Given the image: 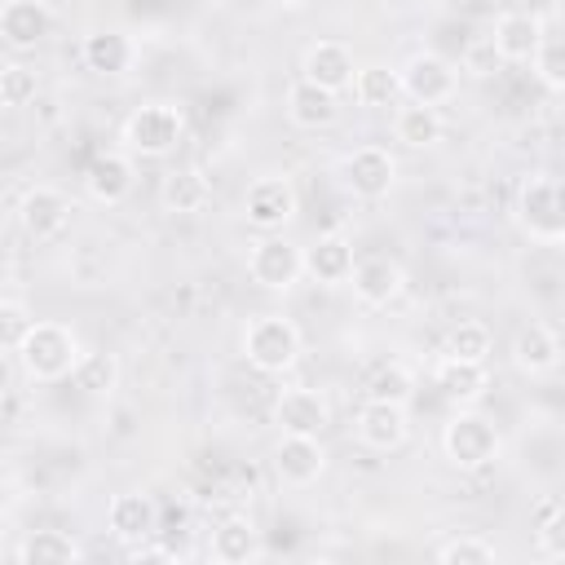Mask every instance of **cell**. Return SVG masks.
<instances>
[{"instance_id": "52a82bcc", "label": "cell", "mask_w": 565, "mask_h": 565, "mask_svg": "<svg viewBox=\"0 0 565 565\" xmlns=\"http://www.w3.org/2000/svg\"><path fill=\"white\" fill-rule=\"evenodd\" d=\"M300 212V194L291 185L287 172H274V177H260L247 185V199H243V216L252 230L260 234H282V225Z\"/></svg>"}, {"instance_id": "8fae6325", "label": "cell", "mask_w": 565, "mask_h": 565, "mask_svg": "<svg viewBox=\"0 0 565 565\" xmlns=\"http://www.w3.org/2000/svg\"><path fill=\"white\" fill-rule=\"evenodd\" d=\"M353 433H358V441L366 450L388 455V450H397L411 437V415H406L402 402H375V397H366L358 406V415H353Z\"/></svg>"}, {"instance_id": "9c48e42d", "label": "cell", "mask_w": 565, "mask_h": 565, "mask_svg": "<svg viewBox=\"0 0 565 565\" xmlns=\"http://www.w3.org/2000/svg\"><path fill=\"white\" fill-rule=\"evenodd\" d=\"M340 177H344V190L362 203H375L393 190L397 181V159L384 150V146H358L353 154H344L340 163Z\"/></svg>"}, {"instance_id": "e0dca14e", "label": "cell", "mask_w": 565, "mask_h": 565, "mask_svg": "<svg viewBox=\"0 0 565 565\" xmlns=\"http://www.w3.org/2000/svg\"><path fill=\"white\" fill-rule=\"evenodd\" d=\"M274 424L278 433H300V437H322L331 424V406L313 388H282L274 402Z\"/></svg>"}, {"instance_id": "7a4b0ae2", "label": "cell", "mask_w": 565, "mask_h": 565, "mask_svg": "<svg viewBox=\"0 0 565 565\" xmlns=\"http://www.w3.org/2000/svg\"><path fill=\"white\" fill-rule=\"evenodd\" d=\"M79 353H84V349H79V335H75L66 322H40V318L31 322L26 340L18 344V362H22L26 380H35V384H57V380H66Z\"/></svg>"}, {"instance_id": "603a6c76", "label": "cell", "mask_w": 565, "mask_h": 565, "mask_svg": "<svg viewBox=\"0 0 565 565\" xmlns=\"http://www.w3.org/2000/svg\"><path fill=\"white\" fill-rule=\"evenodd\" d=\"M212 199V181L199 168H168L159 181V207L177 212V216H194L203 212Z\"/></svg>"}, {"instance_id": "ba28073f", "label": "cell", "mask_w": 565, "mask_h": 565, "mask_svg": "<svg viewBox=\"0 0 565 565\" xmlns=\"http://www.w3.org/2000/svg\"><path fill=\"white\" fill-rule=\"evenodd\" d=\"M397 75H402V97L419 106H446L459 93V71L441 53H415L406 66H397Z\"/></svg>"}, {"instance_id": "74e56055", "label": "cell", "mask_w": 565, "mask_h": 565, "mask_svg": "<svg viewBox=\"0 0 565 565\" xmlns=\"http://www.w3.org/2000/svg\"><path fill=\"white\" fill-rule=\"evenodd\" d=\"M128 561H177L168 547H159V543H150V539H141V543H128Z\"/></svg>"}, {"instance_id": "5bb4252c", "label": "cell", "mask_w": 565, "mask_h": 565, "mask_svg": "<svg viewBox=\"0 0 565 565\" xmlns=\"http://www.w3.org/2000/svg\"><path fill=\"white\" fill-rule=\"evenodd\" d=\"M84 190H88V199H97L106 207H119L137 190V163H132V154L128 150H102L88 163V172H84Z\"/></svg>"}, {"instance_id": "ac0fdd59", "label": "cell", "mask_w": 565, "mask_h": 565, "mask_svg": "<svg viewBox=\"0 0 565 565\" xmlns=\"http://www.w3.org/2000/svg\"><path fill=\"white\" fill-rule=\"evenodd\" d=\"M106 530L119 539V543H141V539H154L159 534V503L141 490H124L110 499L106 508Z\"/></svg>"}, {"instance_id": "d4e9b609", "label": "cell", "mask_w": 565, "mask_h": 565, "mask_svg": "<svg viewBox=\"0 0 565 565\" xmlns=\"http://www.w3.org/2000/svg\"><path fill=\"white\" fill-rule=\"evenodd\" d=\"M353 269V243L344 234H322L313 247H305V274H313V282L340 287L349 282Z\"/></svg>"}, {"instance_id": "e575fe53", "label": "cell", "mask_w": 565, "mask_h": 565, "mask_svg": "<svg viewBox=\"0 0 565 565\" xmlns=\"http://www.w3.org/2000/svg\"><path fill=\"white\" fill-rule=\"evenodd\" d=\"M35 93H40V75H35V66H26V62H9L4 71H0V106H31L35 102Z\"/></svg>"}, {"instance_id": "ffe728a7", "label": "cell", "mask_w": 565, "mask_h": 565, "mask_svg": "<svg viewBox=\"0 0 565 565\" xmlns=\"http://www.w3.org/2000/svg\"><path fill=\"white\" fill-rule=\"evenodd\" d=\"M543 26H547L543 18L521 13V9L499 13V18H494V31H490V49H494V57H499V62H530L534 49H539Z\"/></svg>"}, {"instance_id": "44dd1931", "label": "cell", "mask_w": 565, "mask_h": 565, "mask_svg": "<svg viewBox=\"0 0 565 565\" xmlns=\"http://www.w3.org/2000/svg\"><path fill=\"white\" fill-rule=\"evenodd\" d=\"M512 366H516L521 375H530V380L552 375V371L561 366V340H556V331H552L547 322L521 327V331L512 335Z\"/></svg>"}, {"instance_id": "d590c367", "label": "cell", "mask_w": 565, "mask_h": 565, "mask_svg": "<svg viewBox=\"0 0 565 565\" xmlns=\"http://www.w3.org/2000/svg\"><path fill=\"white\" fill-rule=\"evenodd\" d=\"M441 565H494V543H486L481 534H455L437 547Z\"/></svg>"}, {"instance_id": "f546056e", "label": "cell", "mask_w": 565, "mask_h": 565, "mask_svg": "<svg viewBox=\"0 0 565 565\" xmlns=\"http://www.w3.org/2000/svg\"><path fill=\"white\" fill-rule=\"evenodd\" d=\"M22 565H66V561H79V543L66 534V530H31L18 552H13Z\"/></svg>"}, {"instance_id": "4fadbf2b", "label": "cell", "mask_w": 565, "mask_h": 565, "mask_svg": "<svg viewBox=\"0 0 565 565\" xmlns=\"http://www.w3.org/2000/svg\"><path fill=\"white\" fill-rule=\"evenodd\" d=\"M207 556H212L216 565H252V561L265 556V539H260V530H256L252 516L230 512V516H221V521L212 525Z\"/></svg>"}, {"instance_id": "9a60e30c", "label": "cell", "mask_w": 565, "mask_h": 565, "mask_svg": "<svg viewBox=\"0 0 565 565\" xmlns=\"http://www.w3.org/2000/svg\"><path fill=\"white\" fill-rule=\"evenodd\" d=\"M353 71H358L353 49L340 44V40H318V44H309V49H305V62H300V79H309V84H318V88H327V93H335V97L353 84Z\"/></svg>"}, {"instance_id": "4316f807", "label": "cell", "mask_w": 565, "mask_h": 565, "mask_svg": "<svg viewBox=\"0 0 565 565\" xmlns=\"http://www.w3.org/2000/svg\"><path fill=\"white\" fill-rule=\"evenodd\" d=\"M349 88H353L358 106H366V110H388L402 102V75H397V66H384V62L358 66Z\"/></svg>"}, {"instance_id": "6da1fadb", "label": "cell", "mask_w": 565, "mask_h": 565, "mask_svg": "<svg viewBox=\"0 0 565 565\" xmlns=\"http://www.w3.org/2000/svg\"><path fill=\"white\" fill-rule=\"evenodd\" d=\"M512 216L521 225V234L539 247H561L565 243V203H561V185L556 177H525L516 185V199H512Z\"/></svg>"}, {"instance_id": "8992f818", "label": "cell", "mask_w": 565, "mask_h": 565, "mask_svg": "<svg viewBox=\"0 0 565 565\" xmlns=\"http://www.w3.org/2000/svg\"><path fill=\"white\" fill-rule=\"evenodd\" d=\"M247 274L265 291H291L305 274V247H296L282 234H260L247 252Z\"/></svg>"}, {"instance_id": "f1b7e54d", "label": "cell", "mask_w": 565, "mask_h": 565, "mask_svg": "<svg viewBox=\"0 0 565 565\" xmlns=\"http://www.w3.org/2000/svg\"><path fill=\"white\" fill-rule=\"evenodd\" d=\"M66 380H71L79 393H88V397H110V393L119 388V358L106 353V349H84V353L75 358V366H71Z\"/></svg>"}, {"instance_id": "836d02e7", "label": "cell", "mask_w": 565, "mask_h": 565, "mask_svg": "<svg viewBox=\"0 0 565 565\" xmlns=\"http://www.w3.org/2000/svg\"><path fill=\"white\" fill-rule=\"evenodd\" d=\"M490 327L486 322H477V318H459L450 331H446V344H441V353H450V358H468V362H486L490 358Z\"/></svg>"}, {"instance_id": "8d00e7d4", "label": "cell", "mask_w": 565, "mask_h": 565, "mask_svg": "<svg viewBox=\"0 0 565 565\" xmlns=\"http://www.w3.org/2000/svg\"><path fill=\"white\" fill-rule=\"evenodd\" d=\"M31 309L22 300H0V353H18V344L31 331Z\"/></svg>"}, {"instance_id": "7402d4cb", "label": "cell", "mask_w": 565, "mask_h": 565, "mask_svg": "<svg viewBox=\"0 0 565 565\" xmlns=\"http://www.w3.org/2000/svg\"><path fill=\"white\" fill-rule=\"evenodd\" d=\"M53 31V9L44 0H9L0 9V40L9 49H35Z\"/></svg>"}, {"instance_id": "30bf717a", "label": "cell", "mask_w": 565, "mask_h": 565, "mask_svg": "<svg viewBox=\"0 0 565 565\" xmlns=\"http://www.w3.org/2000/svg\"><path fill=\"white\" fill-rule=\"evenodd\" d=\"M71 212L75 207H71V199L57 185H31L22 194V203H18V225H22V234L31 243H53V238L66 234Z\"/></svg>"}, {"instance_id": "ab89813d", "label": "cell", "mask_w": 565, "mask_h": 565, "mask_svg": "<svg viewBox=\"0 0 565 565\" xmlns=\"http://www.w3.org/2000/svg\"><path fill=\"white\" fill-rule=\"evenodd\" d=\"M278 4H287V9H305L309 0H278Z\"/></svg>"}, {"instance_id": "2e32d148", "label": "cell", "mask_w": 565, "mask_h": 565, "mask_svg": "<svg viewBox=\"0 0 565 565\" xmlns=\"http://www.w3.org/2000/svg\"><path fill=\"white\" fill-rule=\"evenodd\" d=\"M349 282H353V296L366 309H380V305H388V300L402 296L406 274H402V265L393 256H362V260H353Z\"/></svg>"}, {"instance_id": "4dcf8cb0", "label": "cell", "mask_w": 565, "mask_h": 565, "mask_svg": "<svg viewBox=\"0 0 565 565\" xmlns=\"http://www.w3.org/2000/svg\"><path fill=\"white\" fill-rule=\"evenodd\" d=\"M534 543H539V552L547 561L565 556V508H561L556 494L539 499V508H534Z\"/></svg>"}, {"instance_id": "3957f363", "label": "cell", "mask_w": 565, "mask_h": 565, "mask_svg": "<svg viewBox=\"0 0 565 565\" xmlns=\"http://www.w3.org/2000/svg\"><path fill=\"white\" fill-rule=\"evenodd\" d=\"M503 437L494 428V419H486L472 406H459L446 424H441V455L459 468V472H481L499 459Z\"/></svg>"}, {"instance_id": "7c38bea8", "label": "cell", "mask_w": 565, "mask_h": 565, "mask_svg": "<svg viewBox=\"0 0 565 565\" xmlns=\"http://www.w3.org/2000/svg\"><path fill=\"white\" fill-rule=\"evenodd\" d=\"M274 472L282 486L305 490L327 472V450L322 437H300V433H282L274 446Z\"/></svg>"}, {"instance_id": "f35d334b", "label": "cell", "mask_w": 565, "mask_h": 565, "mask_svg": "<svg viewBox=\"0 0 565 565\" xmlns=\"http://www.w3.org/2000/svg\"><path fill=\"white\" fill-rule=\"evenodd\" d=\"M9 384V353H0V388Z\"/></svg>"}, {"instance_id": "1f68e13d", "label": "cell", "mask_w": 565, "mask_h": 565, "mask_svg": "<svg viewBox=\"0 0 565 565\" xmlns=\"http://www.w3.org/2000/svg\"><path fill=\"white\" fill-rule=\"evenodd\" d=\"M530 66H534V75L543 79V88H547V93H561V88H565V40H561V31H556V26H543V35H539V49H534Z\"/></svg>"}, {"instance_id": "cb8c5ba5", "label": "cell", "mask_w": 565, "mask_h": 565, "mask_svg": "<svg viewBox=\"0 0 565 565\" xmlns=\"http://www.w3.org/2000/svg\"><path fill=\"white\" fill-rule=\"evenodd\" d=\"M335 115H340V97H335V93H327V88H318V84H309V79H296V84L287 88V119H291L296 128L318 132V128H331Z\"/></svg>"}, {"instance_id": "83f0119b", "label": "cell", "mask_w": 565, "mask_h": 565, "mask_svg": "<svg viewBox=\"0 0 565 565\" xmlns=\"http://www.w3.org/2000/svg\"><path fill=\"white\" fill-rule=\"evenodd\" d=\"M441 132H446V124H441V110H437V106L406 102V106H397V115H393V137H397L406 150H428V146L441 141Z\"/></svg>"}, {"instance_id": "484cf974", "label": "cell", "mask_w": 565, "mask_h": 565, "mask_svg": "<svg viewBox=\"0 0 565 565\" xmlns=\"http://www.w3.org/2000/svg\"><path fill=\"white\" fill-rule=\"evenodd\" d=\"M137 62V44L124 31H93L84 35V66L97 75H124Z\"/></svg>"}, {"instance_id": "5b68a950", "label": "cell", "mask_w": 565, "mask_h": 565, "mask_svg": "<svg viewBox=\"0 0 565 565\" xmlns=\"http://www.w3.org/2000/svg\"><path fill=\"white\" fill-rule=\"evenodd\" d=\"M243 358L260 375H282L300 362V327L282 313H260L243 331Z\"/></svg>"}, {"instance_id": "d6986e66", "label": "cell", "mask_w": 565, "mask_h": 565, "mask_svg": "<svg viewBox=\"0 0 565 565\" xmlns=\"http://www.w3.org/2000/svg\"><path fill=\"white\" fill-rule=\"evenodd\" d=\"M433 384L441 388L446 402H455V406H477V402L486 397V388H490V371H486V362H468V358L441 353L437 366H433Z\"/></svg>"}, {"instance_id": "d6a6232c", "label": "cell", "mask_w": 565, "mask_h": 565, "mask_svg": "<svg viewBox=\"0 0 565 565\" xmlns=\"http://www.w3.org/2000/svg\"><path fill=\"white\" fill-rule=\"evenodd\" d=\"M366 397L411 406V397H415V375H411V366H406V362H384V366H375V371L366 375Z\"/></svg>"}, {"instance_id": "277c9868", "label": "cell", "mask_w": 565, "mask_h": 565, "mask_svg": "<svg viewBox=\"0 0 565 565\" xmlns=\"http://www.w3.org/2000/svg\"><path fill=\"white\" fill-rule=\"evenodd\" d=\"M185 137V115L177 102H146L124 119V150L137 159H168Z\"/></svg>"}]
</instances>
